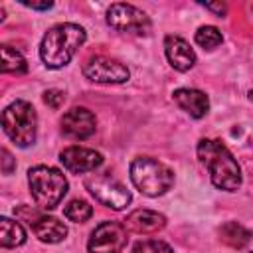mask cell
Wrapping results in <instances>:
<instances>
[{"instance_id": "1", "label": "cell", "mask_w": 253, "mask_h": 253, "mask_svg": "<svg viewBox=\"0 0 253 253\" xmlns=\"http://www.w3.org/2000/svg\"><path fill=\"white\" fill-rule=\"evenodd\" d=\"M198 158L208 168L211 184L215 188L235 192L241 186V168L233 154L219 140L202 138L198 142Z\"/></svg>"}, {"instance_id": "2", "label": "cell", "mask_w": 253, "mask_h": 253, "mask_svg": "<svg viewBox=\"0 0 253 253\" xmlns=\"http://www.w3.org/2000/svg\"><path fill=\"white\" fill-rule=\"evenodd\" d=\"M85 38L87 34L81 26L71 24V22L57 24L45 32L40 43V57L51 69L63 67L73 59L77 49L83 45Z\"/></svg>"}, {"instance_id": "3", "label": "cell", "mask_w": 253, "mask_h": 253, "mask_svg": "<svg viewBox=\"0 0 253 253\" xmlns=\"http://www.w3.org/2000/svg\"><path fill=\"white\" fill-rule=\"evenodd\" d=\"M32 198L40 210H53L67 194L65 176L51 166H34L28 172Z\"/></svg>"}, {"instance_id": "4", "label": "cell", "mask_w": 253, "mask_h": 253, "mask_svg": "<svg viewBox=\"0 0 253 253\" xmlns=\"http://www.w3.org/2000/svg\"><path fill=\"white\" fill-rule=\"evenodd\" d=\"M130 180L140 194L156 198V196L166 194L172 188L174 172L166 164L154 158L140 156L130 162Z\"/></svg>"}, {"instance_id": "5", "label": "cell", "mask_w": 253, "mask_h": 253, "mask_svg": "<svg viewBox=\"0 0 253 253\" xmlns=\"http://www.w3.org/2000/svg\"><path fill=\"white\" fill-rule=\"evenodd\" d=\"M2 128L6 136L20 148L34 144L38 130V117L28 101H14L2 113Z\"/></svg>"}, {"instance_id": "6", "label": "cell", "mask_w": 253, "mask_h": 253, "mask_svg": "<svg viewBox=\"0 0 253 253\" xmlns=\"http://www.w3.org/2000/svg\"><path fill=\"white\" fill-rule=\"evenodd\" d=\"M107 24L119 32L146 36L150 32V18L136 6L117 2L107 10Z\"/></svg>"}, {"instance_id": "7", "label": "cell", "mask_w": 253, "mask_h": 253, "mask_svg": "<svg viewBox=\"0 0 253 253\" xmlns=\"http://www.w3.org/2000/svg\"><path fill=\"white\" fill-rule=\"evenodd\" d=\"M126 227L117 221H103L87 241L89 253H121L126 247Z\"/></svg>"}, {"instance_id": "8", "label": "cell", "mask_w": 253, "mask_h": 253, "mask_svg": "<svg viewBox=\"0 0 253 253\" xmlns=\"http://www.w3.org/2000/svg\"><path fill=\"white\" fill-rule=\"evenodd\" d=\"M91 196L111 210H123L130 204V192L111 176H95L85 182Z\"/></svg>"}, {"instance_id": "9", "label": "cell", "mask_w": 253, "mask_h": 253, "mask_svg": "<svg viewBox=\"0 0 253 253\" xmlns=\"http://www.w3.org/2000/svg\"><path fill=\"white\" fill-rule=\"evenodd\" d=\"M83 75L95 83H125L128 79V69L117 59L95 55L85 61Z\"/></svg>"}, {"instance_id": "10", "label": "cell", "mask_w": 253, "mask_h": 253, "mask_svg": "<svg viewBox=\"0 0 253 253\" xmlns=\"http://www.w3.org/2000/svg\"><path fill=\"white\" fill-rule=\"evenodd\" d=\"M59 160L73 174L93 172L95 168H99L103 164L101 152H97L93 148H85V146H67V148H63L61 154H59Z\"/></svg>"}, {"instance_id": "11", "label": "cell", "mask_w": 253, "mask_h": 253, "mask_svg": "<svg viewBox=\"0 0 253 253\" xmlns=\"http://www.w3.org/2000/svg\"><path fill=\"white\" fill-rule=\"evenodd\" d=\"M95 115L85 107H73L61 117V130L71 138H87L95 132Z\"/></svg>"}, {"instance_id": "12", "label": "cell", "mask_w": 253, "mask_h": 253, "mask_svg": "<svg viewBox=\"0 0 253 253\" xmlns=\"http://www.w3.org/2000/svg\"><path fill=\"white\" fill-rule=\"evenodd\" d=\"M164 51L170 61V65L178 71H188L196 63V53L190 47V43L180 36H166L164 40Z\"/></svg>"}, {"instance_id": "13", "label": "cell", "mask_w": 253, "mask_h": 253, "mask_svg": "<svg viewBox=\"0 0 253 253\" xmlns=\"http://www.w3.org/2000/svg\"><path fill=\"white\" fill-rule=\"evenodd\" d=\"M164 225H166V217L162 213H158V211H152V210H134L125 219V227L128 231L142 233V235L156 233Z\"/></svg>"}, {"instance_id": "14", "label": "cell", "mask_w": 253, "mask_h": 253, "mask_svg": "<svg viewBox=\"0 0 253 253\" xmlns=\"http://www.w3.org/2000/svg\"><path fill=\"white\" fill-rule=\"evenodd\" d=\"M174 101H176V105H178L182 111H186V113H188L190 117H194V119L206 117V113H208V109H210V99H208V95H206L204 91H200V89H188V87L176 89V91H174Z\"/></svg>"}, {"instance_id": "15", "label": "cell", "mask_w": 253, "mask_h": 253, "mask_svg": "<svg viewBox=\"0 0 253 253\" xmlns=\"http://www.w3.org/2000/svg\"><path fill=\"white\" fill-rule=\"evenodd\" d=\"M32 231L43 243H59L67 235L65 223L59 221L57 217H51V215H40L38 219H34L32 221Z\"/></svg>"}, {"instance_id": "16", "label": "cell", "mask_w": 253, "mask_h": 253, "mask_svg": "<svg viewBox=\"0 0 253 253\" xmlns=\"http://www.w3.org/2000/svg\"><path fill=\"white\" fill-rule=\"evenodd\" d=\"M219 235H221V241L227 243L233 249H241L251 241V231L247 227H243L241 223H237V221L223 223L221 229H219Z\"/></svg>"}, {"instance_id": "17", "label": "cell", "mask_w": 253, "mask_h": 253, "mask_svg": "<svg viewBox=\"0 0 253 253\" xmlns=\"http://www.w3.org/2000/svg\"><path fill=\"white\" fill-rule=\"evenodd\" d=\"M24 241H26L24 227L10 217H2L0 219V243H2V247H18Z\"/></svg>"}, {"instance_id": "18", "label": "cell", "mask_w": 253, "mask_h": 253, "mask_svg": "<svg viewBox=\"0 0 253 253\" xmlns=\"http://www.w3.org/2000/svg\"><path fill=\"white\" fill-rule=\"evenodd\" d=\"M28 71V63L24 59V55L10 47V45H2V73H26Z\"/></svg>"}, {"instance_id": "19", "label": "cell", "mask_w": 253, "mask_h": 253, "mask_svg": "<svg viewBox=\"0 0 253 253\" xmlns=\"http://www.w3.org/2000/svg\"><path fill=\"white\" fill-rule=\"evenodd\" d=\"M63 215L73 223H83L93 215V208L85 200H71L63 208Z\"/></svg>"}, {"instance_id": "20", "label": "cell", "mask_w": 253, "mask_h": 253, "mask_svg": "<svg viewBox=\"0 0 253 253\" xmlns=\"http://www.w3.org/2000/svg\"><path fill=\"white\" fill-rule=\"evenodd\" d=\"M221 42H223L221 32H219L217 28H213V26H202V28H198V32H196V43L202 45L204 49H213V47H217Z\"/></svg>"}, {"instance_id": "21", "label": "cell", "mask_w": 253, "mask_h": 253, "mask_svg": "<svg viewBox=\"0 0 253 253\" xmlns=\"http://www.w3.org/2000/svg\"><path fill=\"white\" fill-rule=\"evenodd\" d=\"M132 253H174L172 247L158 239H144L132 247Z\"/></svg>"}, {"instance_id": "22", "label": "cell", "mask_w": 253, "mask_h": 253, "mask_svg": "<svg viewBox=\"0 0 253 253\" xmlns=\"http://www.w3.org/2000/svg\"><path fill=\"white\" fill-rule=\"evenodd\" d=\"M63 101H65L63 91L49 89V91H45V93H43V103H45V105H49L51 109H59V107L63 105Z\"/></svg>"}, {"instance_id": "23", "label": "cell", "mask_w": 253, "mask_h": 253, "mask_svg": "<svg viewBox=\"0 0 253 253\" xmlns=\"http://www.w3.org/2000/svg\"><path fill=\"white\" fill-rule=\"evenodd\" d=\"M14 168H16V160L12 158L8 148H2V172L4 174H12Z\"/></svg>"}, {"instance_id": "24", "label": "cell", "mask_w": 253, "mask_h": 253, "mask_svg": "<svg viewBox=\"0 0 253 253\" xmlns=\"http://www.w3.org/2000/svg\"><path fill=\"white\" fill-rule=\"evenodd\" d=\"M208 10H211V12H215L219 18L221 16H225V12H227V6L223 4V2H208V4H204Z\"/></svg>"}, {"instance_id": "25", "label": "cell", "mask_w": 253, "mask_h": 253, "mask_svg": "<svg viewBox=\"0 0 253 253\" xmlns=\"http://www.w3.org/2000/svg\"><path fill=\"white\" fill-rule=\"evenodd\" d=\"M22 4L28 8H34V10H47L53 6V2H22Z\"/></svg>"}, {"instance_id": "26", "label": "cell", "mask_w": 253, "mask_h": 253, "mask_svg": "<svg viewBox=\"0 0 253 253\" xmlns=\"http://www.w3.org/2000/svg\"><path fill=\"white\" fill-rule=\"evenodd\" d=\"M249 99H251V101H253V89H251V91H249Z\"/></svg>"}, {"instance_id": "27", "label": "cell", "mask_w": 253, "mask_h": 253, "mask_svg": "<svg viewBox=\"0 0 253 253\" xmlns=\"http://www.w3.org/2000/svg\"><path fill=\"white\" fill-rule=\"evenodd\" d=\"M251 253H253V251H251Z\"/></svg>"}]
</instances>
